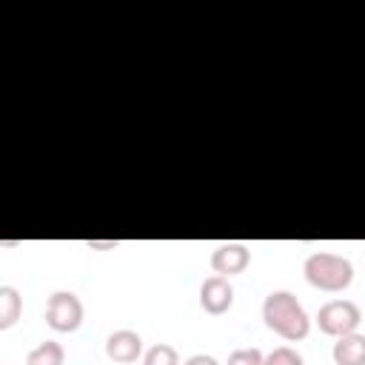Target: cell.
<instances>
[{
    "instance_id": "cell-10",
    "label": "cell",
    "mask_w": 365,
    "mask_h": 365,
    "mask_svg": "<svg viewBox=\"0 0 365 365\" xmlns=\"http://www.w3.org/2000/svg\"><path fill=\"white\" fill-rule=\"evenodd\" d=\"M63 362H66V351L54 339H46L26 354V365H63Z\"/></svg>"
},
{
    "instance_id": "cell-12",
    "label": "cell",
    "mask_w": 365,
    "mask_h": 365,
    "mask_svg": "<svg viewBox=\"0 0 365 365\" xmlns=\"http://www.w3.org/2000/svg\"><path fill=\"white\" fill-rule=\"evenodd\" d=\"M265 362H268V365H302V356H299V351H294L291 345H279V348H274V351L265 356Z\"/></svg>"
},
{
    "instance_id": "cell-7",
    "label": "cell",
    "mask_w": 365,
    "mask_h": 365,
    "mask_svg": "<svg viewBox=\"0 0 365 365\" xmlns=\"http://www.w3.org/2000/svg\"><path fill=\"white\" fill-rule=\"evenodd\" d=\"M251 262V251L245 242H222L211 251V268L220 277H234L242 274Z\"/></svg>"
},
{
    "instance_id": "cell-14",
    "label": "cell",
    "mask_w": 365,
    "mask_h": 365,
    "mask_svg": "<svg viewBox=\"0 0 365 365\" xmlns=\"http://www.w3.org/2000/svg\"><path fill=\"white\" fill-rule=\"evenodd\" d=\"M182 365H220L214 356H208V354H191Z\"/></svg>"
},
{
    "instance_id": "cell-16",
    "label": "cell",
    "mask_w": 365,
    "mask_h": 365,
    "mask_svg": "<svg viewBox=\"0 0 365 365\" xmlns=\"http://www.w3.org/2000/svg\"><path fill=\"white\" fill-rule=\"evenodd\" d=\"M259 365H268V362H265V359H262V362H259Z\"/></svg>"
},
{
    "instance_id": "cell-8",
    "label": "cell",
    "mask_w": 365,
    "mask_h": 365,
    "mask_svg": "<svg viewBox=\"0 0 365 365\" xmlns=\"http://www.w3.org/2000/svg\"><path fill=\"white\" fill-rule=\"evenodd\" d=\"M334 365H365V334H345L336 336L331 348Z\"/></svg>"
},
{
    "instance_id": "cell-15",
    "label": "cell",
    "mask_w": 365,
    "mask_h": 365,
    "mask_svg": "<svg viewBox=\"0 0 365 365\" xmlns=\"http://www.w3.org/2000/svg\"><path fill=\"white\" fill-rule=\"evenodd\" d=\"M86 245H88V248H117V240H106V242H97V240H88Z\"/></svg>"
},
{
    "instance_id": "cell-13",
    "label": "cell",
    "mask_w": 365,
    "mask_h": 365,
    "mask_svg": "<svg viewBox=\"0 0 365 365\" xmlns=\"http://www.w3.org/2000/svg\"><path fill=\"white\" fill-rule=\"evenodd\" d=\"M265 356L259 348H237L228 354V362L225 365H259Z\"/></svg>"
},
{
    "instance_id": "cell-6",
    "label": "cell",
    "mask_w": 365,
    "mask_h": 365,
    "mask_svg": "<svg viewBox=\"0 0 365 365\" xmlns=\"http://www.w3.org/2000/svg\"><path fill=\"white\" fill-rule=\"evenodd\" d=\"M106 356L114 362V365H131L143 356V336L131 328H120V331H111L108 339H106Z\"/></svg>"
},
{
    "instance_id": "cell-1",
    "label": "cell",
    "mask_w": 365,
    "mask_h": 365,
    "mask_svg": "<svg viewBox=\"0 0 365 365\" xmlns=\"http://www.w3.org/2000/svg\"><path fill=\"white\" fill-rule=\"evenodd\" d=\"M262 319L285 342H299L311 331V319L291 291H271L262 302Z\"/></svg>"
},
{
    "instance_id": "cell-11",
    "label": "cell",
    "mask_w": 365,
    "mask_h": 365,
    "mask_svg": "<svg viewBox=\"0 0 365 365\" xmlns=\"http://www.w3.org/2000/svg\"><path fill=\"white\" fill-rule=\"evenodd\" d=\"M143 365H180V354L168 342H157L143 354Z\"/></svg>"
},
{
    "instance_id": "cell-2",
    "label": "cell",
    "mask_w": 365,
    "mask_h": 365,
    "mask_svg": "<svg viewBox=\"0 0 365 365\" xmlns=\"http://www.w3.org/2000/svg\"><path fill=\"white\" fill-rule=\"evenodd\" d=\"M302 274H305V279H308L314 288H319V291H325V294H339V291H345V288L351 285V279H354V265H351V259L342 257V254L314 251V254L305 257Z\"/></svg>"
},
{
    "instance_id": "cell-9",
    "label": "cell",
    "mask_w": 365,
    "mask_h": 365,
    "mask_svg": "<svg viewBox=\"0 0 365 365\" xmlns=\"http://www.w3.org/2000/svg\"><path fill=\"white\" fill-rule=\"evenodd\" d=\"M23 311V297L17 294V288L11 285H0V328H11L20 319Z\"/></svg>"
},
{
    "instance_id": "cell-4",
    "label": "cell",
    "mask_w": 365,
    "mask_h": 365,
    "mask_svg": "<svg viewBox=\"0 0 365 365\" xmlns=\"http://www.w3.org/2000/svg\"><path fill=\"white\" fill-rule=\"evenodd\" d=\"M83 302L71 291H54L46 302V325L57 334H71L83 325Z\"/></svg>"
},
{
    "instance_id": "cell-5",
    "label": "cell",
    "mask_w": 365,
    "mask_h": 365,
    "mask_svg": "<svg viewBox=\"0 0 365 365\" xmlns=\"http://www.w3.org/2000/svg\"><path fill=\"white\" fill-rule=\"evenodd\" d=\"M234 305V285L228 277H220V274H211L202 279L200 285V308L211 317H220L225 311H231Z\"/></svg>"
},
{
    "instance_id": "cell-3",
    "label": "cell",
    "mask_w": 365,
    "mask_h": 365,
    "mask_svg": "<svg viewBox=\"0 0 365 365\" xmlns=\"http://www.w3.org/2000/svg\"><path fill=\"white\" fill-rule=\"evenodd\" d=\"M362 322V311L356 302L351 299H328L325 305H319L317 311V325L322 334L328 336H345L354 334Z\"/></svg>"
}]
</instances>
